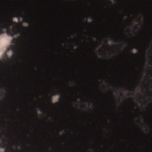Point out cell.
Instances as JSON below:
<instances>
[{
    "mask_svg": "<svg viewBox=\"0 0 152 152\" xmlns=\"http://www.w3.org/2000/svg\"><path fill=\"white\" fill-rule=\"evenodd\" d=\"M104 48L105 51L104 53L102 56H112L115 54L117 51L119 50V48L121 47L120 43H115L111 41L104 42Z\"/></svg>",
    "mask_w": 152,
    "mask_h": 152,
    "instance_id": "obj_1",
    "label": "cell"
},
{
    "mask_svg": "<svg viewBox=\"0 0 152 152\" xmlns=\"http://www.w3.org/2000/svg\"><path fill=\"white\" fill-rule=\"evenodd\" d=\"M143 23V18L141 15H139L132 23L126 28V33L128 35H134L139 30Z\"/></svg>",
    "mask_w": 152,
    "mask_h": 152,
    "instance_id": "obj_2",
    "label": "cell"
}]
</instances>
